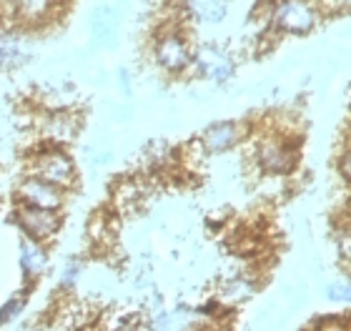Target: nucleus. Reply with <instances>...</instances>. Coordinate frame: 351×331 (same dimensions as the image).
I'll use <instances>...</instances> for the list:
<instances>
[{
    "instance_id": "0eeeda50",
    "label": "nucleus",
    "mask_w": 351,
    "mask_h": 331,
    "mask_svg": "<svg viewBox=\"0 0 351 331\" xmlns=\"http://www.w3.org/2000/svg\"><path fill=\"white\" fill-rule=\"evenodd\" d=\"M256 161L266 173L284 176L296 166V148L293 143H286V138H266L258 143Z\"/></svg>"
},
{
    "instance_id": "a211bd4d",
    "label": "nucleus",
    "mask_w": 351,
    "mask_h": 331,
    "mask_svg": "<svg viewBox=\"0 0 351 331\" xmlns=\"http://www.w3.org/2000/svg\"><path fill=\"white\" fill-rule=\"evenodd\" d=\"M326 296L331 302H351V286L349 284H331L326 289Z\"/></svg>"
},
{
    "instance_id": "f8f14e48",
    "label": "nucleus",
    "mask_w": 351,
    "mask_h": 331,
    "mask_svg": "<svg viewBox=\"0 0 351 331\" xmlns=\"http://www.w3.org/2000/svg\"><path fill=\"white\" fill-rule=\"evenodd\" d=\"M75 131H78V123L68 113H53L48 118V123H45V136L53 140V146H60V143L71 140L75 136Z\"/></svg>"
},
{
    "instance_id": "f3484780",
    "label": "nucleus",
    "mask_w": 351,
    "mask_h": 331,
    "mask_svg": "<svg viewBox=\"0 0 351 331\" xmlns=\"http://www.w3.org/2000/svg\"><path fill=\"white\" fill-rule=\"evenodd\" d=\"M81 273H83V264H81V261H66L63 271H60V284H63L66 289H71L73 284H78Z\"/></svg>"
},
{
    "instance_id": "4468645a",
    "label": "nucleus",
    "mask_w": 351,
    "mask_h": 331,
    "mask_svg": "<svg viewBox=\"0 0 351 331\" xmlns=\"http://www.w3.org/2000/svg\"><path fill=\"white\" fill-rule=\"evenodd\" d=\"M254 294V284L249 279H234L228 281L226 289H223V299L231 304H239V302H246L249 296Z\"/></svg>"
},
{
    "instance_id": "ddd939ff",
    "label": "nucleus",
    "mask_w": 351,
    "mask_h": 331,
    "mask_svg": "<svg viewBox=\"0 0 351 331\" xmlns=\"http://www.w3.org/2000/svg\"><path fill=\"white\" fill-rule=\"evenodd\" d=\"M141 196H143V188L138 186V181H125V184H118L113 201L118 208H133L141 204Z\"/></svg>"
},
{
    "instance_id": "7ed1b4c3",
    "label": "nucleus",
    "mask_w": 351,
    "mask_h": 331,
    "mask_svg": "<svg viewBox=\"0 0 351 331\" xmlns=\"http://www.w3.org/2000/svg\"><path fill=\"white\" fill-rule=\"evenodd\" d=\"M271 23L284 33L304 36L316 25V10L308 0H276L271 5Z\"/></svg>"
},
{
    "instance_id": "9d476101",
    "label": "nucleus",
    "mask_w": 351,
    "mask_h": 331,
    "mask_svg": "<svg viewBox=\"0 0 351 331\" xmlns=\"http://www.w3.org/2000/svg\"><path fill=\"white\" fill-rule=\"evenodd\" d=\"M231 0H183V10L196 25H219L228 15Z\"/></svg>"
},
{
    "instance_id": "6ab92c4d",
    "label": "nucleus",
    "mask_w": 351,
    "mask_h": 331,
    "mask_svg": "<svg viewBox=\"0 0 351 331\" xmlns=\"http://www.w3.org/2000/svg\"><path fill=\"white\" fill-rule=\"evenodd\" d=\"M339 251H341V256H344L346 261H351V228H346L344 236L339 238Z\"/></svg>"
},
{
    "instance_id": "2eb2a0df",
    "label": "nucleus",
    "mask_w": 351,
    "mask_h": 331,
    "mask_svg": "<svg viewBox=\"0 0 351 331\" xmlns=\"http://www.w3.org/2000/svg\"><path fill=\"white\" fill-rule=\"evenodd\" d=\"M25 302H28V289H23L21 294H13L3 306H0V324H8L13 321L23 309H25Z\"/></svg>"
},
{
    "instance_id": "39448f33",
    "label": "nucleus",
    "mask_w": 351,
    "mask_h": 331,
    "mask_svg": "<svg viewBox=\"0 0 351 331\" xmlns=\"http://www.w3.org/2000/svg\"><path fill=\"white\" fill-rule=\"evenodd\" d=\"M191 68L201 78L211 83H226L236 73L234 58L223 48H216V45H201V48H196L193 58H191Z\"/></svg>"
},
{
    "instance_id": "20e7f679",
    "label": "nucleus",
    "mask_w": 351,
    "mask_h": 331,
    "mask_svg": "<svg viewBox=\"0 0 351 331\" xmlns=\"http://www.w3.org/2000/svg\"><path fill=\"white\" fill-rule=\"evenodd\" d=\"M15 201L18 206H36L48 211H60L66 204V191L56 184H48L38 176H25L15 186Z\"/></svg>"
},
{
    "instance_id": "9b49d317",
    "label": "nucleus",
    "mask_w": 351,
    "mask_h": 331,
    "mask_svg": "<svg viewBox=\"0 0 351 331\" xmlns=\"http://www.w3.org/2000/svg\"><path fill=\"white\" fill-rule=\"evenodd\" d=\"M28 60V43L18 33H0V71L21 66Z\"/></svg>"
},
{
    "instance_id": "f257e3e1",
    "label": "nucleus",
    "mask_w": 351,
    "mask_h": 331,
    "mask_svg": "<svg viewBox=\"0 0 351 331\" xmlns=\"http://www.w3.org/2000/svg\"><path fill=\"white\" fill-rule=\"evenodd\" d=\"M28 176H38L48 184L60 186L63 191L75 186V163L60 146H48L36 151L28 166Z\"/></svg>"
},
{
    "instance_id": "aec40b11",
    "label": "nucleus",
    "mask_w": 351,
    "mask_h": 331,
    "mask_svg": "<svg viewBox=\"0 0 351 331\" xmlns=\"http://www.w3.org/2000/svg\"><path fill=\"white\" fill-rule=\"evenodd\" d=\"M341 169H344V176H346V178H349V181H351V151H349V154L344 156V166H341Z\"/></svg>"
},
{
    "instance_id": "1a4fd4ad",
    "label": "nucleus",
    "mask_w": 351,
    "mask_h": 331,
    "mask_svg": "<svg viewBox=\"0 0 351 331\" xmlns=\"http://www.w3.org/2000/svg\"><path fill=\"white\" fill-rule=\"evenodd\" d=\"M18 266H21L23 281L30 284V281L40 279L48 269V251L40 241H33V238H23L21 246H18Z\"/></svg>"
},
{
    "instance_id": "6e6552de",
    "label": "nucleus",
    "mask_w": 351,
    "mask_h": 331,
    "mask_svg": "<svg viewBox=\"0 0 351 331\" xmlns=\"http://www.w3.org/2000/svg\"><path fill=\"white\" fill-rule=\"evenodd\" d=\"M243 138V125L236 123V121H221V123L208 125L204 133H201V148L206 154H226L234 146H239Z\"/></svg>"
},
{
    "instance_id": "f03ea898",
    "label": "nucleus",
    "mask_w": 351,
    "mask_h": 331,
    "mask_svg": "<svg viewBox=\"0 0 351 331\" xmlns=\"http://www.w3.org/2000/svg\"><path fill=\"white\" fill-rule=\"evenodd\" d=\"M191 58H193V51H191L189 40H186L181 30H163L161 36L156 38L154 60L161 71L183 73V71L191 68Z\"/></svg>"
},
{
    "instance_id": "423d86ee",
    "label": "nucleus",
    "mask_w": 351,
    "mask_h": 331,
    "mask_svg": "<svg viewBox=\"0 0 351 331\" xmlns=\"http://www.w3.org/2000/svg\"><path fill=\"white\" fill-rule=\"evenodd\" d=\"M15 223L21 226L23 236H28L33 241L43 243L58 234L60 216H58V211H48V208L15 206Z\"/></svg>"
},
{
    "instance_id": "dca6fc26",
    "label": "nucleus",
    "mask_w": 351,
    "mask_h": 331,
    "mask_svg": "<svg viewBox=\"0 0 351 331\" xmlns=\"http://www.w3.org/2000/svg\"><path fill=\"white\" fill-rule=\"evenodd\" d=\"M15 5V10L23 15H30V18H38L43 15L45 10H51L56 5V0H10Z\"/></svg>"
}]
</instances>
